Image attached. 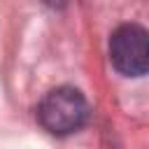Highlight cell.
I'll list each match as a JSON object with an SVG mask.
<instances>
[{
	"label": "cell",
	"instance_id": "obj_1",
	"mask_svg": "<svg viewBox=\"0 0 149 149\" xmlns=\"http://www.w3.org/2000/svg\"><path fill=\"white\" fill-rule=\"evenodd\" d=\"M37 119L44 126V130L54 135H70L86 123L88 102L77 88L58 86L42 98L37 107Z\"/></svg>",
	"mask_w": 149,
	"mask_h": 149
},
{
	"label": "cell",
	"instance_id": "obj_2",
	"mask_svg": "<svg viewBox=\"0 0 149 149\" xmlns=\"http://www.w3.org/2000/svg\"><path fill=\"white\" fill-rule=\"evenodd\" d=\"M109 61L126 77L149 72V33L137 23H123L112 33Z\"/></svg>",
	"mask_w": 149,
	"mask_h": 149
}]
</instances>
